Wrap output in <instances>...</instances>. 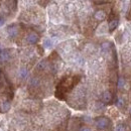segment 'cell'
Listing matches in <instances>:
<instances>
[{"mask_svg":"<svg viewBox=\"0 0 131 131\" xmlns=\"http://www.w3.org/2000/svg\"><path fill=\"white\" fill-rule=\"evenodd\" d=\"M43 47H45L46 49H49V48L51 47V40H50L49 38H46V39L43 40Z\"/></svg>","mask_w":131,"mask_h":131,"instance_id":"12","label":"cell"},{"mask_svg":"<svg viewBox=\"0 0 131 131\" xmlns=\"http://www.w3.org/2000/svg\"><path fill=\"white\" fill-rule=\"evenodd\" d=\"M46 67H47V62H46V61H41V62L38 63L37 69H38V70H43Z\"/></svg>","mask_w":131,"mask_h":131,"instance_id":"13","label":"cell"},{"mask_svg":"<svg viewBox=\"0 0 131 131\" xmlns=\"http://www.w3.org/2000/svg\"><path fill=\"white\" fill-rule=\"evenodd\" d=\"M95 125L97 126V128L101 129V130H104L106 128L109 127L110 125V120L108 117H105V116H102V117H98L96 120H95Z\"/></svg>","mask_w":131,"mask_h":131,"instance_id":"1","label":"cell"},{"mask_svg":"<svg viewBox=\"0 0 131 131\" xmlns=\"http://www.w3.org/2000/svg\"><path fill=\"white\" fill-rule=\"evenodd\" d=\"M102 100H103V102H104L105 104L111 103V102H112V95H111V93H110L109 91L104 92V94H103V96H102Z\"/></svg>","mask_w":131,"mask_h":131,"instance_id":"6","label":"cell"},{"mask_svg":"<svg viewBox=\"0 0 131 131\" xmlns=\"http://www.w3.org/2000/svg\"><path fill=\"white\" fill-rule=\"evenodd\" d=\"M10 109V102L8 100H4L1 102V106H0V110L2 112H7Z\"/></svg>","mask_w":131,"mask_h":131,"instance_id":"7","label":"cell"},{"mask_svg":"<svg viewBox=\"0 0 131 131\" xmlns=\"http://www.w3.org/2000/svg\"><path fill=\"white\" fill-rule=\"evenodd\" d=\"M38 39H39V36H38L37 33H35V32H30L27 35V37H26L27 42H28V43H31V45L36 43V42L38 41Z\"/></svg>","mask_w":131,"mask_h":131,"instance_id":"2","label":"cell"},{"mask_svg":"<svg viewBox=\"0 0 131 131\" xmlns=\"http://www.w3.org/2000/svg\"><path fill=\"white\" fill-rule=\"evenodd\" d=\"M116 106H117L118 108H122V107L124 106V100L122 98H118L117 101H116Z\"/></svg>","mask_w":131,"mask_h":131,"instance_id":"11","label":"cell"},{"mask_svg":"<svg viewBox=\"0 0 131 131\" xmlns=\"http://www.w3.org/2000/svg\"><path fill=\"white\" fill-rule=\"evenodd\" d=\"M0 131H2V130H0Z\"/></svg>","mask_w":131,"mask_h":131,"instance_id":"20","label":"cell"},{"mask_svg":"<svg viewBox=\"0 0 131 131\" xmlns=\"http://www.w3.org/2000/svg\"><path fill=\"white\" fill-rule=\"evenodd\" d=\"M80 131H91V129H90L89 127H82Z\"/></svg>","mask_w":131,"mask_h":131,"instance_id":"17","label":"cell"},{"mask_svg":"<svg viewBox=\"0 0 131 131\" xmlns=\"http://www.w3.org/2000/svg\"><path fill=\"white\" fill-rule=\"evenodd\" d=\"M117 86H118L119 89H122V88H123V86H124V79H123V78H119V79H118Z\"/></svg>","mask_w":131,"mask_h":131,"instance_id":"14","label":"cell"},{"mask_svg":"<svg viewBox=\"0 0 131 131\" xmlns=\"http://www.w3.org/2000/svg\"><path fill=\"white\" fill-rule=\"evenodd\" d=\"M10 58V53H9V49H4L3 51L0 52V62L4 63L6 61H8Z\"/></svg>","mask_w":131,"mask_h":131,"instance_id":"4","label":"cell"},{"mask_svg":"<svg viewBox=\"0 0 131 131\" xmlns=\"http://www.w3.org/2000/svg\"><path fill=\"white\" fill-rule=\"evenodd\" d=\"M3 24H4V17L0 15V26H2Z\"/></svg>","mask_w":131,"mask_h":131,"instance_id":"16","label":"cell"},{"mask_svg":"<svg viewBox=\"0 0 131 131\" xmlns=\"http://www.w3.org/2000/svg\"><path fill=\"white\" fill-rule=\"evenodd\" d=\"M7 32L9 34V36L14 37V36H16L17 33H18V28H17V26L15 24H13V25H11V26H9L7 28Z\"/></svg>","mask_w":131,"mask_h":131,"instance_id":"5","label":"cell"},{"mask_svg":"<svg viewBox=\"0 0 131 131\" xmlns=\"http://www.w3.org/2000/svg\"><path fill=\"white\" fill-rule=\"evenodd\" d=\"M96 4H105V3H108L107 1H95Z\"/></svg>","mask_w":131,"mask_h":131,"instance_id":"18","label":"cell"},{"mask_svg":"<svg viewBox=\"0 0 131 131\" xmlns=\"http://www.w3.org/2000/svg\"><path fill=\"white\" fill-rule=\"evenodd\" d=\"M105 17H106V13H105V11H103V10H98V11L95 13V18H96L97 20H103V19H105Z\"/></svg>","mask_w":131,"mask_h":131,"instance_id":"8","label":"cell"},{"mask_svg":"<svg viewBox=\"0 0 131 131\" xmlns=\"http://www.w3.org/2000/svg\"><path fill=\"white\" fill-rule=\"evenodd\" d=\"M27 74H28L27 69L22 68V69H20V70H19V76H20V78H22V79L26 78V77H27Z\"/></svg>","mask_w":131,"mask_h":131,"instance_id":"9","label":"cell"},{"mask_svg":"<svg viewBox=\"0 0 131 131\" xmlns=\"http://www.w3.org/2000/svg\"><path fill=\"white\" fill-rule=\"evenodd\" d=\"M119 24V20L117 18H112V19H109V23H108V29L110 31H113L117 28Z\"/></svg>","mask_w":131,"mask_h":131,"instance_id":"3","label":"cell"},{"mask_svg":"<svg viewBox=\"0 0 131 131\" xmlns=\"http://www.w3.org/2000/svg\"><path fill=\"white\" fill-rule=\"evenodd\" d=\"M116 131H126V127L124 124H118L116 127Z\"/></svg>","mask_w":131,"mask_h":131,"instance_id":"15","label":"cell"},{"mask_svg":"<svg viewBox=\"0 0 131 131\" xmlns=\"http://www.w3.org/2000/svg\"><path fill=\"white\" fill-rule=\"evenodd\" d=\"M130 127H131V125H130Z\"/></svg>","mask_w":131,"mask_h":131,"instance_id":"21","label":"cell"},{"mask_svg":"<svg viewBox=\"0 0 131 131\" xmlns=\"http://www.w3.org/2000/svg\"><path fill=\"white\" fill-rule=\"evenodd\" d=\"M130 114H131V108H130Z\"/></svg>","mask_w":131,"mask_h":131,"instance_id":"19","label":"cell"},{"mask_svg":"<svg viewBox=\"0 0 131 131\" xmlns=\"http://www.w3.org/2000/svg\"><path fill=\"white\" fill-rule=\"evenodd\" d=\"M101 49H102V50L104 51V52H106V51H108L109 50V49H110V43L109 42H104V43H102V47H101Z\"/></svg>","mask_w":131,"mask_h":131,"instance_id":"10","label":"cell"}]
</instances>
